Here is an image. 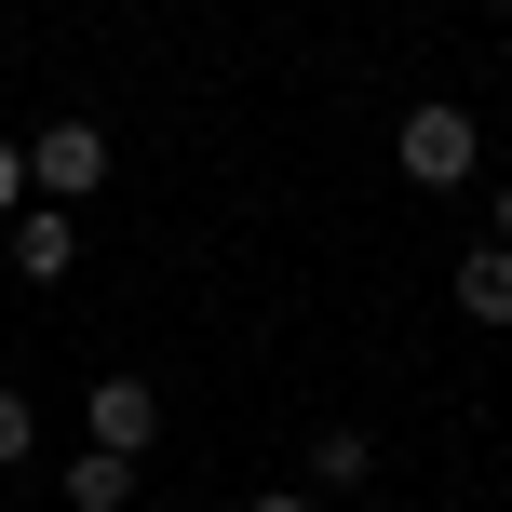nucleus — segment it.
<instances>
[{"mask_svg": "<svg viewBox=\"0 0 512 512\" xmlns=\"http://www.w3.org/2000/svg\"><path fill=\"white\" fill-rule=\"evenodd\" d=\"M391 162H405L418 189H472V162H486V135H472V108H405V135H391Z\"/></svg>", "mask_w": 512, "mask_h": 512, "instance_id": "obj_1", "label": "nucleus"}, {"mask_svg": "<svg viewBox=\"0 0 512 512\" xmlns=\"http://www.w3.org/2000/svg\"><path fill=\"white\" fill-rule=\"evenodd\" d=\"M95 176H108V135L95 122H41V135H27V189H41V203H81Z\"/></svg>", "mask_w": 512, "mask_h": 512, "instance_id": "obj_2", "label": "nucleus"}, {"mask_svg": "<svg viewBox=\"0 0 512 512\" xmlns=\"http://www.w3.org/2000/svg\"><path fill=\"white\" fill-rule=\"evenodd\" d=\"M81 432H95V445H122V459H149L162 391H149V378H95V391H81Z\"/></svg>", "mask_w": 512, "mask_h": 512, "instance_id": "obj_3", "label": "nucleus"}, {"mask_svg": "<svg viewBox=\"0 0 512 512\" xmlns=\"http://www.w3.org/2000/svg\"><path fill=\"white\" fill-rule=\"evenodd\" d=\"M68 256H81V216H68V203H27V216H14V270H27V283H68Z\"/></svg>", "mask_w": 512, "mask_h": 512, "instance_id": "obj_4", "label": "nucleus"}, {"mask_svg": "<svg viewBox=\"0 0 512 512\" xmlns=\"http://www.w3.org/2000/svg\"><path fill=\"white\" fill-rule=\"evenodd\" d=\"M68 512H135V459L122 445H81L68 459Z\"/></svg>", "mask_w": 512, "mask_h": 512, "instance_id": "obj_5", "label": "nucleus"}, {"mask_svg": "<svg viewBox=\"0 0 512 512\" xmlns=\"http://www.w3.org/2000/svg\"><path fill=\"white\" fill-rule=\"evenodd\" d=\"M459 310H472V324H512V256H499V243L459 256Z\"/></svg>", "mask_w": 512, "mask_h": 512, "instance_id": "obj_6", "label": "nucleus"}, {"mask_svg": "<svg viewBox=\"0 0 512 512\" xmlns=\"http://www.w3.org/2000/svg\"><path fill=\"white\" fill-rule=\"evenodd\" d=\"M310 472H324V486H364V472H378V432H351V418L310 432Z\"/></svg>", "mask_w": 512, "mask_h": 512, "instance_id": "obj_7", "label": "nucleus"}, {"mask_svg": "<svg viewBox=\"0 0 512 512\" xmlns=\"http://www.w3.org/2000/svg\"><path fill=\"white\" fill-rule=\"evenodd\" d=\"M27 432H41V418H27V391H14V378H0V472H14V459H27Z\"/></svg>", "mask_w": 512, "mask_h": 512, "instance_id": "obj_8", "label": "nucleus"}, {"mask_svg": "<svg viewBox=\"0 0 512 512\" xmlns=\"http://www.w3.org/2000/svg\"><path fill=\"white\" fill-rule=\"evenodd\" d=\"M14 216H27V149L0 135V230H14Z\"/></svg>", "mask_w": 512, "mask_h": 512, "instance_id": "obj_9", "label": "nucleus"}, {"mask_svg": "<svg viewBox=\"0 0 512 512\" xmlns=\"http://www.w3.org/2000/svg\"><path fill=\"white\" fill-rule=\"evenodd\" d=\"M486 243H499V256H512V189H499V230H486Z\"/></svg>", "mask_w": 512, "mask_h": 512, "instance_id": "obj_10", "label": "nucleus"}, {"mask_svg": "<svg viewBox=\"0 0 512 512\" xmlns=\"http://www.w3.org/2000/svg\"><path fill=\"white\" fill-rule=\"evenodd\" d=\"M243 512H310V499H283V486H270V499H243Z\"/></svg>", "mask_w": 512, "mask_h": 512, "instance_id": "obj_11", "label": "nucleus"}]
</instances>
